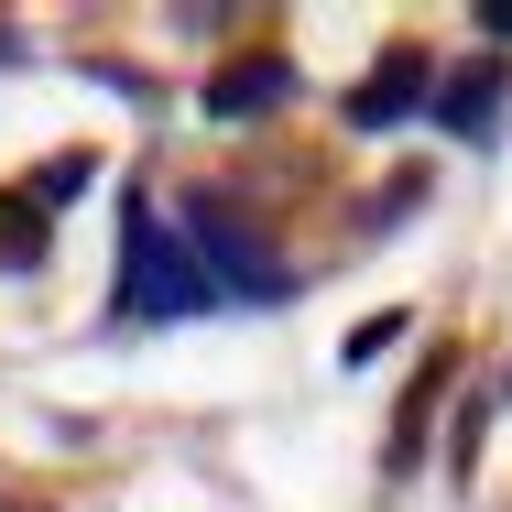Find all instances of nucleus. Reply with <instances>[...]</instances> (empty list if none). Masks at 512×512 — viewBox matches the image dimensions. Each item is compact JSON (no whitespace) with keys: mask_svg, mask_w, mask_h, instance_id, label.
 <instances>
[{"mask_svg":"<svg viewBox=\"0 0 512 512\" xmlns=\"http://www.w3.org/2000/svg\"><path fill=\"white\" fill-rule=\"evenodd\" d=\"M207 306H218L207 262L164 229L153 186H131L120 197V295H109V327H164V316H207Z\"/></svg>","mask_w":512,"mask_h":512,"instance_id":"f257e3e1","label":"nucleus"},{"mask_svg":"<svg viewBox=\"0 0 512 512\" xmlns=\"http://www.w3.org/2000/svg\"><path fill=\"white\" fill-rule=\"evenodd\" d=\"M186 218H197V229H186V251L207 262L218 306H229V295H240V306H273V295H295V273L262 251V229H251L229 197H207V186H197V197H186Z\"/></svg>","mask_w":512,"mask_h":512,"instance_id":"f03ea898","label":"nucleus"},{"mask_svg":"<svg viewBox=\"0 0 512 512\" xmlns=\"http://www.w3.org/2000/svg\"><path fill=\"white\" fill-rule=\"evenodd\" d=\"M425 99H436V55H425V44H382V66L349 88V131H393V120H414Z\"/></svg>","mask_w":512,"mask_h":512,"instance_id":"7ed1b4c3","label":"nucleus"},{"mask_svg":"<svg viewBox=\"0 0 512 512\" xmlns=\"http://www.w3.org/2000/svg\"><path fill=\"white\" fill-rule=\"evenodd\" d=\"M502 88H512V55H469V66H458V77H447L425 109H436V131L491 142V131H502Z\"/></svg>","mask_w":512,"mask_h":512,"instance_id":"20e7f679","label":"nucleus"},{"mask_svg":"<svg viewBox=\"0 0 512 512\" xmlns=\"http://www.w3.org/2000/svg\"><path fill=\"white\" fill-rule=\"evenodd\" d=\"M284 99H295V66L284 55H240V66L207 77V109L218 120H251V109H284Z\"/></svg>","mask_w":512,"mask_h":512,"instance_id":"39448f33","label":"nucleus"},{"mask_svg":"<svg viewBox=\"0 0 512 512\" xmlns=\"http://www.w3.org/2000/svg\"><path fill=\"white\" fill-rule=\"evenodd\" d=\"M44 251H55V218L22 197V186H0V273H33Z\"/></svg>","mask_w":512,"mask_h":512,"instance_id":"423d86ee","label":"nucleus"},{"mask_svg":"<svg viewBox=\"0 0 512 512\" xmlns=\"http://www.w3.org/2000/svg\"><path fill=\"white\" fill-rule=\"evenodd\" d=\"M447 371H458L447 349H436V360H414V382H404V425H393V469H414V447H425V414H436V393H447Z\"/></svg>","mask_w":512,"mask_h":512,"instance_id":"0eeeda50","label":"nucleus"},{"mask_svg":"<svg viewBox=\"0 0 512 512\" xmlns=\"http://www.w3.org/2000/svg\"><path fill=\"white\" fill-rule=\"evenodd\" d=\"M393 338H404V316H371V327H360V338H349V371H360V360H382V349H393Z\"/></svg>","mask_w":512,"mask_h":512,"instance_id":"6e6552de","label":"nucleus"},{"mask_svg":"<svg viewBox=\"0 0 512 512\" xmlns=\"http://www.w3.org/2000/svg\"><path fill=\"white\" fill-rule=\"evenodd\" d=\"M480 33H491V44H512V0H480Z\"/></svg>","mask_w":512,"mask_h":512,"instance_id":"1a4fd4ad","label":"nucleus"},{"mask_svg":"<svg viewBox=\"0 0 512 512\" xmlns=\"http://www.w3.org/2000/svg\"><path fill=\"white\" fill-rule=\"evenodd\" d=\"M0 55H11V33H0Z\"/></svg>","mask_w":512,"mask_h":512,"instance_id":"9d476101","label":"nucleus"}]
</instances>
